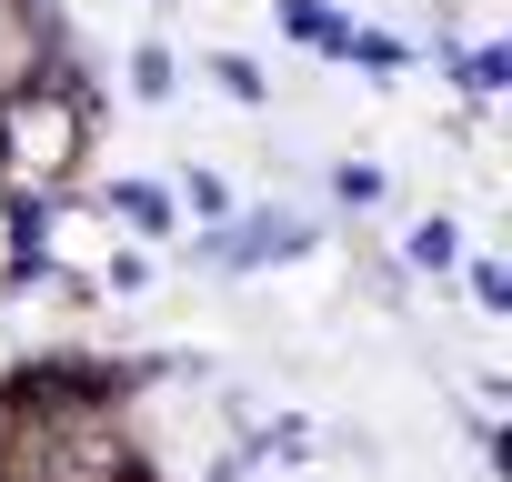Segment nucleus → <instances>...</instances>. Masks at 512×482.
Masks as SVG:
<instances>
[{
  "mask_svg": "<svg viewBox=\"0 0 512 482\" xmlns=\"http://www.w3.org/2000/svg\"><path fill=\"white\" fill-rule=\"evenodd\" d=\"M51 482H111V442H71L51 462Z\"/></svg>",
  "mask_w": 512,
  "mask_h": 482,
  "instance_id": "nucleus-1",
  "label": "nucleus"
}]
</instances>
